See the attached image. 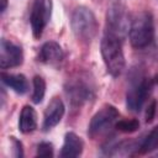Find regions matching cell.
<instances>
[{"mask_svg": "<svg viewBox=\"0 0 158 158\" xmlns=\"http://www.w3.org/2000/svg\"><path fill=\"white\" fill-rule=\"evenodd\" d=\"M128 37L131 46L136 49H143L152 44L154 40V20L149 11H141L131 20Z\"/></svg>", "mask_w": 158, "mask_h": 158, "instance_id": "cell-1", "label": "cell"}, {"mask_svg": "<svg viewBox=\"0 0 158 158\" xmlns=\"http://www.w3.org/2000/svg\"><path fill=\"white\" fill-rule=\"evenodd\" d=\"M118 117H120L118 110L114 105L105 104L91 117V121L88 127L89 137L95 139L98 137L106 135L111 128L115 127L116 122L118 121Z\"/></svg>", "mask_w": 158, "mask_h": 158, "instance_id": "cell-6", "label": "cell"}, {"mask_svg": "<svg viewBox=\"0 0 158 158\" xmlns=\"http://www.w3.org/2000/svg\"><path fill=\"white\" fill-rule=\"evenodd\" d=\"M100 51L106 70L112 77H118L125 69V56L122 51V41L110 33L104 35L100 43Z\"/></svg>", "mask_w": 158, "mask_h": 158, "instance_id": "cell-2", "label": "cell"}, {"mask_svg": "<svg viewBox=\"0 0 158 158\" xmlns=\"http://www.w3.org/2000/svg\"><path fill=\"white\" fill-rule=\"evenodd\" d=\"M131 25L127 7L121 1H114L107 7L106 12V33H110L121 41L128 33Z\"/></svg>", "mask_w": 158, "mask_h": 158, "instance_id": "cell-5", "label": "cell"}, {"mask_svg": "<svg viewBox=\"0 0 158 158\" xmlns=\"http://www.w3.org/2000/svg\"><path fill=\"white\" fill-rule=\"evenodd\" d=\"M115 127L125 133H132L139 128V121L136 118H126V120H118L115 125Z\"/></svg>", "mask_w": 158, "mask_h": 158, "instance_id": "cell-17", "label": "cell"}, {"mask_svg": "<svg viewBox=\"0 0 158 158\" xmlns=\"http://www.w3.org/2000/svg\"><path fill=\"white\" fill-rule=\"evenodd\" d=\"M23 62L22 47L10 40L1 38L0 42V67L1 69L19 67Z\"/></svg>", "mask_w": 158, "mask_h": 158, "instance_id": "cell-9", "label": "cell"}, {"mask_svg": "<svg viewBox=\"0 0 158 158\" xmlns=\"http://www.w3.org/2000/svg\"><path fill=\"white\" fill-rule=\"evenodd\" d=\"M157 157H158V153H157Z\"/></svg>", "mask_w": 158, "mask_h": 158, "instance_id": "cell-22", "label": "cell"}, {"mask_svg": "<svg viewBox=\"0 0 158 158\" xmlns=\"http://www.w3.org/2000/svg\"><path fill=\"white\" fill-rule=\"evenodd\" d=\"M83 148H84L83 139L74 132H68L64 136V142H63L59 156L62 158L79 157L83 152Z\"/></svg>", "mask_w": 158, "mask_h": 158, "instance_id": "cell-12", "label": "cell"}, {"mask_svg": "<svg viewBox=\"0 0 158 158\" xmlns=\"http://www.w3.org/2000/svg\"><path fill=\"white\" fill-rule=\"evenodd\" d=\"M10 142H11V151H12V156L14 157H22L23 156V148H22V143L16 138V137H10Z\"/></svg>", "mask_w": 158, "mask_h": 158, "instance_id": "cell-19", "label": "cell"}, {"mask_svg": "<svg viewBox=\"0 0 158 158\" xmlns=\"http://www.w3.org/2000/svg\"><path fill=\"white\" fill-rule=\"evenodd\" d=\"M64 111H65V107H64L63 101L59 98H53L49 101V104L44 111L43 125H42L43 130L48 131V130L53 128L54 126H57L60 122V120L63 118Z\"/></svg>", "mask_w": 158, "mask_h": 158, "instance_id": "cell-10", "label": "cell"}, {"mask_svg": "<svg viewBox=\"0 0 158 158\" xmlns=\"http://www.w3.org/2000/svg\"><path fill=\"white\" fill-rule=\"evenodd\" d=\"M65 94L70 104L75 107L83 106L85 102L90 101L94 98L93 86L85 81L83 78H75L69 80L64 86Z\"/></svg>", "mask_w": 158, "mask_h": 158, "instance_id": "cell-8", "label": "cell"}, {"mask_svg": "<svg viewBox=\"0 0 158 158\" xmlns=\"http://www.w3.org/2000/svg\"><path fill=\"white\" fill-rule=\"evenodd\" d=\"M70 27L78 40L83 42H90L98 32V21L94 12L89 7L78 6L72 14Z\"/></svg>", "mask_w": 158, "mask_h": 158, "instance_id": "cell-4", "label": "cell"}, {"mask_svg": "<svg viewBox=\"0 0 158 158\" xmlns=\"http://www.w3.org/2000/svg\"><path fill=\"white\" fill-rule=\"evenodd\" d=\"M2 2V6H1V12H4L6 10V6H7V0H1Z\"/></svg>", "mask_w": 158, "mask_h": 158, "instance_id": "cell-21", "label": "cell"}, {"mask_svg": "<svg viewBox=\"0 0 158 158\" xmlns=\"http://www.w3.org/2000/svg\"><path fill=\"white\" fill-rule=\"evenodd\" d=\"M32 85H33L32 101L35 104H41L44 98V94H46V81L42 77L35 75L32 79Z\"/></svg>", "mask_w": 158, "mask_h": 158, "instance_id": "cell-16", "label": "cell"}, {"mask_svg": "<svg viewBox=\"0 0 158 158\" xmlns=\"http://www.w3.org/2000/svg\"><path fill=\"white\" fill-rule=\"evenodd\" d=\"M37 128V114L30 105H25L19 117V130L22 133H31Z\"/></svg>", "mask_w": 158, "mask_h": 158, "instance_id": "cell-13", "label": "cell"}, {"mask_svg": "<svg viewBox=\"0 0 158 158\" xmlns=\"http://www.w3.org/2000/svg\"><path fill=\"white\" fill-rule=\"evenodd\" d=\"M2 83L12 89L17 94H25L28 90V81L23 74H11V73H1Z\"/></svg>", "mask_w": 158, "mask_h": 158, "instance_id": "cell-14", "label": "cell"}, {"mask_svg": "<svg viewBox=\"0 0 158 158\" xmlns=\"http://www.w3.org/2000/svg\"><path fill=\"white\" fill-rule=\"evenodd\" d=\"M156 149H158V126L153 127L148 132V135L143 138L142 143L138 146L137 152L139 154H147Z\"/></svg>", "mask_w": 158, "mask_h": 158, "instance_id": "cell-15", "label": "cell"}, {"mask_svg": "<svg viewBox=\"0 0 158 158\" xmlns=\"http://www.w3.org/2000/svg\"><path fill=\"white\" fill-rule=\"evenodd\" d=\"M38 59L46 64L56 65L64 59V52L59 43L56 41H48L42 44L38 54Z\"/></svg>", "mask_w": 158, "mask_h": 158, "instance_id": "cell-11", "label": "cell"}, {"mask_svg": "<svg viewBox=\"0 0 158 158\" xmlns=\"http://www.w3.org/2000/svg\"><path fill=\"white\" fill-rule=\"evenodd\" d=\"M53 10V2L52 0H35L32 9H31V16H30V23L31 30L35 38H40L43 33V30L46 28L47 23L51 20Z\"/></svg>", "mask_w": 158, "mask_h": 158, "instance_id": "cell-7", "label": "cell"}, {"mask_svg": "<svg viewBox=\"0 0 158 158\" xmlns=\"http://www.w3.org/2000/svg\"><path fill=\"white\" fill-rule=\"evenodd\" d=\"M38 157H53V144L51 142H41L37 146Z\"/></svg>", "mask_w": 158, "mask_h": 158, "instance_id": "cell-18", "label": "cell"}, {"mask_svg": "<svg viewBox=\"0 0 158 158\" xmlns=\"http://www.w3.org/2000/svg\"><path fill=\"white\" fill-rule=\"evenodd\" d=\"M154 86V80L149 77H146L141 72L131 78L130 85L126 93V106L132 112H138L143 107L144 102L151 95V91Z\"/></svg>", "mask_w": 158, "mask_h": 158, "instance_id": "cell-3", "label": "cell"}, {"mask_svg": "<svg viewBox=\"0 0 158 158\" xmlns=\"http://www.w3.org/2000/svg\"><path fill=\"white\" fill-rule=\"evenodd\" d=\"M156 111H157V101L152 100L146 110V122H152L154 116H156Z\"/></svg>", "mask_w": 158, "mask_h": 158, "instance_id": "cell-20", "label": "cell"}]
</instances>
